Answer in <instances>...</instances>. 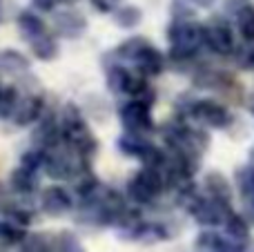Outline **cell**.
Returning <instances> with one entry per match:
<instances>
[{
    "mask_svg": "<svg viewBox=\"0 0 254 252\" xmlns=\"http://www.w3.org/2000/svg\"><path fill=\"white\" fill-rule=\"evenodd\" d=\"M0 22H2V0H0Z\"/></svg>",
    "mask_w": 254,
    "mask_h": 252,
    "instance_id": "cell-36",
    "label": "cell"
},
{
    "mask_svg": "<svg viewBox=\"0 0 254 252\" xmlns=\"http://www.w3.org/2000/svg\"><path fill=\"white\" fill-rule=\"evenodd\" d=\"M243 65L250 67V69H254V47L250 49V52L246 54V61H243Z\"/></svg>",
    "mask_w": 254,
    "mask_h": 252,
    "instance_id": "cell-33",
    "label": "cell"
},
{
    "mask_svg": "<svg viewBox=\"0 0 254 252\" xmlns=\"http://www.w3.org/2000/svg\"><path fill=\"white\" fill-rule=\"evenodd\" d=\"M31 52H34V56L38 58V61H54V58L58 56V43L54 36H49L47 31H45L43 36L31 40Z\"/></svg>",
    "mask_w": 254,
    "mask_h": 252,
    "instance_id": "cell-17",
    "label": "cell"
},
{
    "mask_svg": "<svg viewBox=\"0 0 254 252\" xmlns=\"http://www.w3.org/2000/svg\"><path fill=\"white\" fill-rule=\"evenodd\" d=\"M134 65H136V69H138L140 74H145V76H158L163 69H165V58H163V54L158 52L156 47L147 45V47H145L143 52L136 56Z\"/></svg>",
    "mask_w": 254,
    "mask_h": 252,
    "instance_id": "cell-11",
    "label": "cell"
},
{
    "mask_svg": "<svg viewBox=\"0 0 254 252\" xmlns=\"http://www.w3.org/2000/svg\"><path fill=\"white\" fill-rule=\"evenodd\" d=\"M205 190L212 199L221 201V203H230V199H232V190H230L228 179L219 172H210L205 177Z\"/></svg>",
    "mask_w": 254,
    "mask_h": 252,
    "instance_id": "cell-15",
    "label": "cell"
},
{
    "mask_svg": "<svg viewBox=\"0 0 254 252\" xmlns=\"http://www.w3.org/2000/svg\"><path fill=\"white\" fill-rule=\"evenodd\" d=\"M119 150L123 152L125 156H134V159H143L147 154V150L152 147V143L145 141L143 134H131V132H125L123 136L119 138Z\"/></svg>",
    "mask_w": 254,
    "mask_h": 252,
    "instance_id": "cell-13",
    "label": "cell"
},
{
    "mask_svg": "<svg viewBox=\"0 0 254 252\" xmlns=\"http://www.w3.org/2000/svg\"><path fill=\"white\" fill-rule=\"evenodd\" d=\"M27 67H29V61L20 52H13V49L0 52V69L2 71H7V74H20V71H27Z\"/></svg>",
    "mask_w": 254,
    "mask_h": 252,
    "instance_id": "cell-19",
    "label": "cell"
},
{
    "mask_svg": "<svg viewBox=\"0 0 254 252\" xmlns=\"http://www.w3.org/2000/svg\"><path fill=\"white\" fill-rule=\"evenodd\" d=\"M43 114V98L34 96V94H27V96H20L13 107L11 116L9 119L18 125V127H25V125H31L40 119Z\"/></svg>",
    "mask_w": 254,
    "mask_h": 252,
    "instance_id": "cell-9",
    "label": "cell"
},
{
    "mask_svg": "<svg viewBox=\"0 0 254 252\" xmlns=\"http://www.w3.org/2000/svg\"><path fill=\"white\" fill-rule=\"evenodd\" d=\"M18 29H20V34L25 36L29 43L47 31L45 29V22L31 11H20V16H18Z\"/></svg>",
    "mask_w": 254,
    "mask_h": 252,
    "instance_id": "cell-16",
    "label": "cell"
},
{
    "mask_svg": "<svg viewBox=\"0 0 254 252\" xmlns=\"http://www.w3.org/2000/svg\"><path fill=\"white\" fill-rule=\"evenodd\" d=\"M127 78H129V69H125V67L114 65L107 69V85L114 94H125Z\"/></svg>",
    "mask_w": 254,
    "mask_h": 252,
    "instance_id": "cell-23",
    "label": "cell"
},
{
    "mask_svg": "<svg viewBox=\"0 0 254 252\" xmlns=\"http://www.w3.org/2000/svg\"><path fill=\"white\" fill-rule=\"evenodd\" d=\"M119 119L123 123L125 132L131 134H145L154 127L152 121V103L143 101V98H134V101L125 103L119 110Z\"/></svg>",
    "mask_w": 254,
    "mask_h": 252,
    "instance_id": "cell-4",
    "label": "cell"
},
{
    "mask_svg": "<svg viewBox=\"0 0 254 252\" xmlns=\"http://www.w3.org/2000/svg\"><path fill=\"white\" fill-rule=\"evenodd\" d=\"M18 92L13 87H0V119H9L18 103Z\"/></svg>",
    "mask_w": 254,
    "mask_h": 252,
    "instance_id": "cell-27",
    "label": "cell"
},
{
    "mask_svg": "<svg viewBox=\"0 0 254 252\" xmlns=\"http://www.w3.org/2000/svg\"><path fill=\"white\" fill-rule=\"evenodd\" d=\"M0 87H2V85H0Z\"/></svg>",
    "mask_w": 254,
    "mask_h": 252,
    "instance_id": "cell-37",
    "label": "cell"
},
{
    "mask_svg": "<svg viewBox=\"0 0 254 252\" xmlns=\"http://www.w3.org/2000/svg\"><path fill=\"white\" fill-rule=\"evenodd\" d=\"M61 123V134H63V143L69 145L76 154H80L83 159H92L98 150L96 136L92 134V129L87 127V123L83 121L78 107L76 105H67L63 110V119Z\"/></svg>",
    "mask_w": 254,
    "mask_h": 252,
    "instance_id": "cell-1",
    "label": "cell"
},
{
    "mask_svg": "<svg viewBox=\"0 0 254 252\" xmlns=\"http://www.w3.org/2000/svg\"><path fill=\"white\" fill-rule=\"evenodd\" d=\"M9 188H11L13 194H20V196H29L38 190V174L36 170H29V168H18L11 172L9 177Z\"/></svg>",
    "mask_w": 254,
    "mask_h": 252,
    "instance_id": "cell-10",
    "label": "cell"
},
{
    "mask_svg": "<svg viewBox=\"0 0 254 252\" xmlns=\"http://www.w3.org/2000/svg\"><path fill=\"white\" fill-rule=\"evenodd\" d=\"M22 252H56V237L43 235V232H31L22 241Z\"/></svg>",
    "mask_w": 254,
    "mask_h": 252,
    "instance_id": "cell-18",
    "label": "cell"
},
{
    "mask_svg": "<svg viewBox=\"0 0 254 252\" xmlns=\"http://www.w3.org/2000/svg\"><path fill=\"white\" fill-rule=\"evenodd\" d=\"M27 239L25 226L11 221V219H0V246L11 248V246H22V241Z\"/></svg>",
    "mask_w": 254,
    "mask_h": 252,
    "instance_id": "cell-14",
    "label": "cell"
},
{
    "mask_svg": "<svg viewBox=\"0 0 254 252\" xmlns=\"http://www.w3.org/2000/svg\"><path fill=\"white\" fill-rule=\"evenodd\" d=\"M161 239H167V232L158 223L156 226L154 223H143L138 237H136V241H140V244H152V241H161Z\"/></svg>",
    "mask_w": 254,
    "mask_h": 252,
    "instance_id": "cell-28",
    "label": "cell"
},
{
    "mask_svg": "<svg viewBox=\"0 0 254 252\" xmlns=\"http://www.w3.org/2000/svg\"><path fill=\"white\" fill-rule=\"evenodd\" d=\"M203 43L216 54H230L234 49L232 29L225 20H212L203 27Z\"/></svg>",
    "mask_w": 254,
    "mask_h": 252,
    "instance_id": "cell-8",
    "label": "cell"
},
{
    "mask_svg": "<svg viewBox=\"0 0 254 252\" xmlns=\"http://www.w3.org/2000/svg\"><path fill=\"white\" fill-rule=\"evenodd\" d=\"M13 205H16V201H13L11 188H7V186L0 183V214H4L7 210H11Z\"/></svg>",
    "mask_w": 254,
    "mask_h": 252,
    "instance_id": "cell-30",
    "label": "cell"
},
{
    "mask_svg": "<svg viewBox=\"0 0 254 252\" xmlns=\"http://www.w3.org/2000/svg\"><path fill=\"white\" fill-rule=\"evenodd\" d=\"M56 252H87L80 244V239L69 230H63L56 235Z\"/></svg>",
    "mask_w": 254,
    "mask_h": 252,
    "instance_id": "cell-25",
    "label": "cell"
},
{
    "mask_svg": "<svg viewBox=\"0 0 254 252\" xmlns=\"http://www.w3.org/2000/svg\"><path fill=\"white\" fill-rule=\"evenodd\" d=\"M94 9L101 13H110V11H116L121 4V0H92Z\"/></svg>",
    "mask_w": 254,
    "mask_h": 252,
    "instance_id": "cell-31",
    "label": "cell"
},
{
    "mask_svg": "<svg viewBox=\"0 0 254 252\" xmlns=\"http://www.w3.org/2000/svg\"><path fill=\"white\" fill-rule=\"evenodd\" d=\"M147 45H149V43H147L145 38H129V40H125V43L119 47V56L125 58V61H131V63H134L136 56H138V54L143 52Z\"/></svg>",
    "mask_w": 254,
    "mask_h": 252,
    "instance_id": "cell-26",
    "label": "cell"
},
{
    "mask_svg": "<svg viewBox=\"0 0 254 252\" xmlns=\"http://www.w3.org/2000/svg\"><path fill=\"white\" fill-rule=\"evenodd\" d=\"M167 188L163 170L156 168H145L134 172L127 181V196L138 205H149L163 194V190Z\"/></svg>",
    "mask_w": 254,
    "mask_h": 252,
    "instance_id": "cell-3",
    "label": "cell"
},
{
    "mask_svg": "<svg viewBox=\"0 0 254 252\" xmlns=\"http://www.w3.org/2000/svg\"><path fill=\"white\" fill-rule=\"evenodd\" d=\"M194 248H196V252H225V248H228V239L219 237L212 230H205L196 237Z\"/></svg>",
    "mask_w": 254,
    "mask_h": 252,
    "instance_id": "cell-20",
    "label": "cell"
},
{
    "mask_svg": "<svg viewBox=\"0 0 254 252\" xmlns=\"http://www.w3.org/2000/svg\"><path fill=\"white\" fill-rule=\"evenodd\" d=\"M40 208L47 217H65L74 210V199L61 186H49L40 192Z\"/></svg>",
    "mask_w": 254,
    "mask_h": 252,
    "instance_id": "cell-7",
    "label": "cell"
},
{
    "mask_svg": "<svg viewBox=\"0 0 254 252\" xmlns=\"http://www.w3.org/2000/svg\"><path fill=\"white\" fill-rule=\"evenodd\" d=\"M87 22L80 16L78 11H61L56 13V29L61 36H67V38H78L85 31Z\"/></svg>",
    "mask_w": 254,
    "mask_h": 252,
    "instance_id": "cell-12",
    "label": "cell"
},
{
    "mask_svg": "<svg viewBox=\"0 0 254 252\" xmlns=\"http://www.w3.org/2000/svg\"><path fill=\"white\" fill-rule=\"evenodd\" d=\"M188 2L196 4V7H203V9H207V7H212V4H214V0H188Z\"/></svg>",
    "mask_w": 254,
    "mask_h": 252,
    "instance_id": "cell-34",
    "label": "cell"
},
{
    "mask_svg": "<svg viewBox=\"0 0 254 252\" xmlns=\"http://www.w3.org/2000/svg\"><path fill=\"white\" fill-rule=\"evenodd\" d=\"M43 163H45V152L38 150V147H31V150H27L25 154H22V159H20L22 168H29V170L43 168Z\"/></svg>",
    "mask_w": 254,
    "mask_h": 252,
    "instance_id": "cell-29",
    "label": "cell"
},
{
    "mask_svg": "<svg viewBox=\"0 0 254 252\" xmlns=\"http://www.w3.org/2000/svg\"><path fill=\"white\" fill-rule=\"evenodd\" d=\"M114 20H116V25L123 27V29H134V27L140 22V9L131 7V4L119 7L114 13Z\"/></svg>",
    "mask_w": 254,
    "mask_h": 252,
    "instance_id": "cell-22",
    "label": "cell"
},
{
    "mask_svg": "<svg viewBox=\"0 0 254 252\" xmlns=\"http://www.w3.org/2000/svg\"><path fill=\"white\" fill-rule=\"evenodd\" d=\"M225 230H228V237L234 241H246L250 230H248V221L239 214H230L228 221H225Z\"/></svg>",
    "mask_w": 254,
    "mask_h": 252,
    "instance_id": "cell-24",
    "label": "cell"
},
{
    "mask_svg": "<svg viewBox=\"0 0 254 252\" xmlns=\"http://www.w3.org/2000/svg\"><path fill=\"white\" fill-rule=\"evenodd\" d=\"M237 27L246 40H254V4H243L237 13Z\"/></svg>",
    "mask_w": 254,
    "mask_h": 252,
    "instance_id": "cell-21",
    "label": "cell"
},
{
    "mask_svg": "<svg viewBox=\"0 0 254 252\" xmlns=\"http://www.w3.org/2000/svg\"><path fill=\"white\" fill-rule=\"evenodd\" d=\"M188 212L194 217V221L201 223V226H219V223H225L230 217V203H221L216 199H203L198 196L192 205L188 208Z\"/></svg>",
    "mask_w": 254,
    "mask_h": 252,
    "instance_id": "cell-5",
    "label": "cell"
},
{
    "mask_svg": "<svg viewBox=\"0 0 254 252\" xmlns=\"http://www.w3.org/2000/svg\"><path fill=\"white\" fill-rule=\"evenodd\" d=\"M167 38L172 45V58L188 61L198 52L203 43V27L192 22L190 18H174L167 29Z\"/></svg>",
    "mask_w": 254,
    "mask_h": 252,
    "instance_id": "cell-2",
    "label": "cell"
},
{
    "mask_svg": "<svg viewBox=\"0 0 254 252\" xmlns=\"http://www.w3.org/2000/svg\"><path fill=\"white\" fill-rule=\"evenodd\" d=\"M190 116L196 119L205 127H214V129L228 127L230 123V112L216 101H196L192 105V110H190Z\"/></svg>",
    "mask_w": 254,
    "mask_h": 252,
    "instance_id": "cell-6",
    "label": "cell"
},
{
    "mask_svg": "<svg viewBox=\"0 0 254 252\" xmlns=\"http://www.w3.org/2000/svg\"><path fill=\"white\" fill-rule=\"evenodd\" d=\"M58 2H65V4H71V2H76V0H58Z\"/></svg>",
    "mask_w": 254,
    "mask_h": 252,
    "instance_id": "cell-35",
    "label": "cell"
},
{
    "mask_svg": "<svg viewBox=\"0 0 254 252\" xmlns=\"http://www.w3.org/2000/svg\"><path fill=\"white\" fill-rule=\"evenodd\" d=\"M31 2H34V7L40 9V11H52L58 4V0H31Z\"/></svg>",
    "mask_w": 254,
    "mask_h": 252,
    "instance_id": "cell-32",
    "label": "cell"
}]
</instances>
